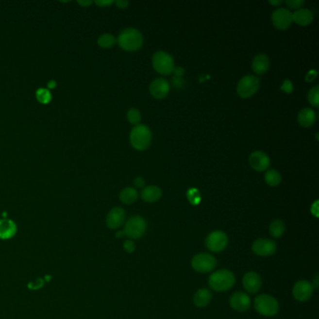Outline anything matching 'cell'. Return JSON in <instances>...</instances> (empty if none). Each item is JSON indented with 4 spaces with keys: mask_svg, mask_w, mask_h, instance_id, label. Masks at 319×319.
<instances>
[{
    "mask_svg": "<svg viewBox=\"0 0 319 319\" xmlns=\"http://www.w3.org/2000/svg\"><path fill=\"white\" fill-rule=\"evenodd\" d=\"M117 42L125 51H138L142 46L143 37L136 28H127L120 33Z\"/></svg>",
    "mask_w": 319,
    "mask_h": 319,
    "instance_id": "obj_1",
    "label": "cell"
},
{
    "mask_svg": "<svg viewBox=\"0 0 319 319\" xmlns=\"http://www.w3.org/2000/svg\"><path fill=\"white\" fill-rule=\"evenodd\" d=\"M124 248L126 249V251L128 253H132L135 250V244L132 241H127L124 243Z\"/></svg>",
    "mask_w": 319,
    "mask_h": 319,
    "instance_id": "obj_35",
    "label": "cell"
},
{
    "mask_svg": "<svg viewBox=\"0 0 319 319\" xmlns=\"http://www.w3.org/2000/svg\"><path fill=\"white\" fill-rule=\"evenodd\" d=\"M314 292L313 284L306 280H301L295 284L293 287L294 298L299 302H306Z\"/></svg>",
    "mask_w": 319,
    "mask_h": 319,
    "instance_id": "obj_12",
    "label": "cell"
},
{
    "mask_svg": "<svg viewBox=\"0 0 319 319\" xmlns=\"http://www.w3.org/2000/svg\"><path fill=\"white\" fill-rule=\"evenodd\" d=\"M318 204H319V201H317L314 203V205L312 206V209H311L312 214H313V215L316 217H319V206H318Z\"/></svg>",
    "mask_w": 319,
    "mask_h": 319,
    "instance_id": "obj_38",
    "label": "cell"
},
{
    "mask_svg": "<svg viewBox=\"0 0 319 319\" xmlns=\"http://www.w3.org/2000/svg\"><path fill=\"white\" fill-rule=\"evenodd\" d=\"M259 86L260 83L257 77L246 75L240 80L237 85V93L243 99H249L255 95Z\"/></svg>",
    "mask_w": 319,
    "mask_h": 319,
    "instance_id": "obj_6",
    "label": "cell"
},
{
    "mask_svg": "<svg viewBox=\"0 0 319 319\" xmlns=\"http://www.w3.org/2000/svg\"><path fill=\"white\" fill-rule=\"evenodd\" d=\"M162 197V190L156 185H149L142 189L141 193V198L149 203H153L160 200Z\"/></svg>",
    "mask_w": 319,
    "mask_h": 319,
    "instance_id": "obj_18",
    "label": "cell"
},
{
    "mask_svg": "<svg viewBox=\"0 0 319 319\" xmlns=\"http://www.w3.org/2000/svg\"><path fill=\"white\" fill-rule=\"evenodd\" d=\"M292 15H293V22L299 26H308L314 20L313 13L308 9H299L295 13H292Z\"/></svg>",
    "mask_w": 319,
    "mask_h": 319,
    "instance_id": "obj_22",
    "label": "cell"
},
{
    "mask_svg": "<svg viewBox=\"0 0 319 319\" xmlns=\"http://www.w3.org/2000/svg\"><path fill=\"white\" fill-rule=\"evenodd\" d=\"M249 163L256 171H264L269 167L270 160L267 153L262 151H255L249 156Z\"/></svg>",
    "mask_w": 319,
    "mask_h": 319,
    "instance_id": "obj_13",
    "label": "cell"
},
{
    "mask_svg": "<svg viewBox=\"0 0 319 319\" xmlns=\"http://www.w3.org/2000/svg\"><path fill=\"white\" fill-rule=\"evenodd\" d=\"M315 285H314V287L315 288H318L319 287V285H318V283H319V276H316V278H315Z\"/></svg>",
    "mask_w": 319,
    "mask_h": 319,
    "instance_id": "obj_43",
    "label": "cell"
},
{
    "mask_svg": "<svg viewBox=\"0 0 319 319\" xmlns=\"http://www.w3.org/2000/svg\"><path fill=\"white\" fill-rule=\"evenodd\" d=\"M243 285L248 293H257L261 287V278L255 271H249L243 276Z\"/></svg>",
    "mask_w": 319,
    "mask_h": 319,
    "instance_id": "obj_16",
    "label": "cell"
},
{
    "mask_svg": "<svg viewBox=\"0 0 319 319\" xmlns=\"http://www.w3.org/2000/svg\"><path fill=\"white\" fill-rule=\"evenodd\" d=\"M192 268L201 273H207L213 271L217 267L216 258L210 254L201 253L195 255L192 258Z\"/></svg>",
    "mask_w": 319,
    "mask_h": 319,
    "instance_id": "obj_8",
    "label": "cell"
},
{
    "mask_svg": "<svg viewBox=\"0 0 319 319\" xmlns=\"http://www.w3.org/2000/svg\"><path fill=\"white\" fill-rule=\"evenodd\" d=\"M255 310L258 314L265 317H272L278 313V302L270 295L262 294L257 296L254 302Z\"/></svg>",
    "mask_w": 319,
    "mask_h": 319,
    "instance_id": "obj_4",
    "label": "cell"
},
{
    "mask_svg": "<svg viewBox=\"0 0 319 319\" xmlns=\"http://www.w3.org/2000/svg\"><path fill=\"white\" fill-rule=\"evenodd\" d=\"M128 120L129 121L130 124L132 125H139V123L141 122V113L139 110L137 109H130L128 112Z\"/></svg>",
    "mask_w": 319,
    "mask_h": 319,
    "instance_id": "obj_29",
    "label": "cell"
},
{
    "mask_svg": "<svg viewBox=\"0 0 319 319\" xmlns=\"http://www.w3.org/2000/svg\"><path fill=\"white\" fill-rule=\"evenodd\" d=\"M119 198L123 203L132 204L138 200L139 194H138V191L133 187H126L121 191Z\"/></svg>",
    "mask_w": 319,
    "mask_h": 319,
    "instance_id": "obj_24",
    "label": "cell"
},
{
    "mask_svg": "<svg viewBox=\"0 0 319 319\" xmlns=\"http://www.w3.org/2000/svg\"><path fill=\"white\" fill-rule=\"evenodd\" d=\"M230 306L234 310L238 312H245L250 308L251 301L247 294L236 292L230 297Z\"/></svg>",
    "mask_w": 319,
    "mask_h": 319,
    "instance_id": "obj_17",
    "label": "cell"
},
{
    "mask_svg": "<svg viewBox=\"0 0 319 319\" xmlns=\"http://www.w3.org/2000/svg\"><path fill=\"white\" fill-rule=\"evenodd\" d=\"M285 230L284 222L279 219L273 220L269 225V233L273 238H280Z\"/></svg>",
    "mask_w": 319,
    "mask_h": 319,
    "instance_id": "obj_25",
    "label": "cell"
},
{
    "mask_svg": "<svg viewBox=\"0 0 319 319\" xmlns=\"http://www.w3.org/2000/svg\"><path fill=\"white\" fill-rule=\"evenodd\" d=\"M37 99L39 102L47 104L51 101V93L48 90L40 88L37 91Z\"/></svg>",
    "mask_w": 319,
    "mask_h": 319,
    "instance_id": "obj_30",
    "label": "cell"
},
{
    "mask_svg": "<svg viewBox=\"0 0 319 319\" xmlns=\"http://www.w3.org/2000/svg\"><path fill=\"white\" fill-rule=\"evenodd\" d=\"M17 231V227L15 223L10 219H1L0 220V239L8 240L13 238Z\"/></svg>",
    "mask_w": 319,
    "mask_h": 319,
    "instance_id": "obj_19",
    "label": "cell"
},
{
    "mask_svg": "<svg viewBox=\"0 0 319 319\" xmlns=\"http://www.w3.org/2000/svg\"><path fill=\"white\" fill-rule=\"evenodd\" d=\"M269 4H271V5H273V6H279V5H281L282 3H283V1L282 0H269Z\"/></svg>",
    "mask_w": 319,
    "mask_h": 319,
    "instance_id": "obj_41",
    "label": "cell"
},
{
    "mask_svg": "<svg viewBox=\"0 0 319 319\" xmlns=\"http://www.w3.org/2000/svg\"><path fill=\"white\" fill-rule=\"evenodd\" d=\"M97 5L101 6V7H105V6H109L111 4L114 3V1H96Z\"/></svg>",
    "mask_w": 319,
    "mask_h": 319,
    "instance_id": "obj_39",
    "label": "cell"
},
{
    "mask_svg": "<svg viewBox=\"0 0 319 319\" xmlns=\"http://www.w3.org/2000/svg\"><path fill=\"white\" fill-rule=\"evenodd\" d=\"M228 236L225 232L217 230L210 233L206 239L207 248L215 253L222 252L228 245Z\"/></svg>",
    "mask_w": 319,
    "mask_h": 319,
    "instance_id": "obj_9",
    "label": "cell"
},
{
    "mask_svg": "<svg viewBox=\"0 0 319 319\" xmlns=\"http://www.w3.org/2000/svg\"><path fill=\"white\" fill-rule=\"evenodd\" d=\"M128 4H129V2L128 0H118V1H116V5L120 9H126L128 7Z\"/></svg>",
    "mask_w": 319,
    "mask_h": 319,
    "instance_id": "obj_37",
    "label": "cell"
},
{
    "mask_svg": "<svg viewBox=\"0 0 319 319\" xmlns=\"http://www.w3.org/2000/svg\"><path fill=\"white\" fill-rule=\"evenodd\" d=\"M174 71L176 73V76H182V74L184 73V69L181 67H175L174 68Z\"/></svg>",
    "mask_w": 319,
    "mask_h": 319,
    "instance_id": "obj_40",
    "label": "cell"
},
{
    "mask_svg": "<svg viewBox=\"0 0 319 319\" xmlns=\"http://www.w3.org/2000/svg\"><path fill=\"white\" fill-rule=\"evenodd\" d=\"M152 142V131L145 125H137L130 132V143L138 151L146 150Z\"/></svg>",
    "mask_w": 319,
    "mask_h": 319,
    "instance_id": "obj_2",
    "label": "cell"
},
{
    "mask_svg": "<svg viewBox=\"0 0 319 319\" xmlns=\"http://www.w3.org/2000/svg\"><path fill=\"white\" fill-rule=\"evenodd\" d=\"M269 67V59L266 54L260 53L255 55L252 62V68L256 74L261 75L268 71Z\"/></svg>",
    "mask_w": 319,
    "mask_h": 319,
    "instance_id": "obj_20",
    "label": "cell"
},
{
    "mask_svg": "<svg viewBox=\"0 0 319 319\" xmlns=\"http://www.w3.org/2000/svg\"><path fill=\"white\" fill-rule=\"evenodd\" d=\"M293 88V84H292L291 81H289V80H285L284 83H283V84L281 85L282 91L285 92L286 94H290V93H292Z\"/></svg>",
    "mask_w": 319,
    "mask_h": 319,
    "instance_id": "obj_33",
    "label": "cell"
},
{
    "mask_svg": "<svg viewBox=\"0 0 319 319\" xmlns=\"http://www.w3.org/2000/svg\"><path fill=\"white\" fill-rule=\"evenodd\" d=\"M98 43L102 48H112L116 43V38L111 34H103L98 39Z\"/></svg>",
    "mask_w": 319,
    "mask_h": 319,
    "instance_id": "obj_27",
    "label": "cell"
},
{
    "mask_svg": "<svg viewBox=\"0 0 319 319\" xmlns=\"http://www.w3.org/2000/svg\"><path fill=\"white\" fill-rule=\"evenodd\" d=\"M79 4L84 6V7H86V6H89L92 4V1H79Z\"/></svg>",
    "mask_w": 319,
    "mask_h": 319,
    "instance_id": "obj_42",
    "label": "cell"
},
{
    "mask_svg": "<svg viewBox=\"0 0 319 319\" xmlns=\"http://www.w3.org/2000/svg\"><path fill=\"white\" fill-rule=\"evenodd\" d=\"M281 181V174L276 169H269L265 173V182L269 186H277Z\"/></svg>",
    "mask_w": 319,
    "mask_h": 319,
    "instance_id": "obj_26",
    "label": "cell"
},
{
    "mask_svg": "<svg viewBox=\"0 0 319 319\" xmlns=\"http://www.w3.org/2000/svg\"><path fill=\"white\" fill-rule=\"evenodd\" d=\"M317 120V115L314 110L310 108L302 109L298 115V122L303 128L312 127Z\"/></svg>",
    "mask_w": 319,
    "mask_h": 319,
    "instance_id": "obj_21",
    "label": "cell"
},
{
    "mask_svg": "<svg viewBox=\"0 0 319 319\" xmlns=\"http://www.w3.org/2000/svg\"><path fill=\"white\" fill-rule=\"evenodd\" d=\"M48 85L50 88H53L55 86V82H50V84Z\"/></svg>",
    "mask_w": 319,
    "mask_h": 319,
    "instance_id": "obj_44",
    "label": "cell"
},
{
    "mask_svg": "<svg viewBox=\"0 0 319 319\" xmlns=\"http://www.w3.org/2000/svg\"><path fill=\"white\" fill-rule=\"evenodd\" d=\"M271 21L275 28L285 30L293 23V15L287 9L278 8L272 13Z\"/></svg>",
    "mask_w": 319,
    "mask_h": 319,
    "instance_id": "obj_10",
    "label": "cell"
},
{
    "mask_svg": "<svg viewBox=\"0 0 319 319\" xmlns=\"http://www.w3.org/2000/svg\"><path fill=\"white\" fill-rule=\"evenodd\" d=\"M285 4L290 9L299 10V9H301L305 4V1H303V0H286L285 1Z\"/></svg>",
    "mask_w": 319,
    "mask_h": 319,
    "instance_id": "obj_32",
    "label": "cell"
},
{
    "mask_svg": "<svg viewBox=\"0 0 319 319\" xmlns=\"http://www.w3.org/2000/svg\"><path fill=\"white\" fill-rule=\"evenodd\" d=\"M212 300V293L207 288L199 289L194 296V303L198 307L207 306Z\"/></svg>",
    "mask_w": 319,
    "mask_h": 319,
    "instance_id": "obj_23",
    "label": "cell"
},
{
    "mask_svg": "<svg viewBox=\"0 0 319 319\" xmlns=\"http://www.w3.org/2000/svg\"><path fill=\"white\" fill-rule=\"evenodd\" d=\"M149 89L154 99L163 100L169 92V84L163 78H157L151 83Z\"/></svg>",
    "mask_w": 319,
    "mask_h": 319,
    "instance_id": "obj_14",
    "label": "cell"
},
{
    "mask_svg": "<svg viewBox=\"0 0 319 319\" xmlns=\"http://www.w3.org/2000/svg\"><path fill=\"white\" fill-rule=\"evenodd\" d=\"M235 284L234 274L228 269H220L212 273L209 277V285L217 292L227 291Z\"/></svg>",
    "mask_w": 319,
    "mask_h": 319,
    "instance_id": "obj_3",
    "label": "cell"
},
{
    "mask_svg": "<svg viewBox=\"0 0 319 319\" xmlns=\"http://www.w3.org/2000/svg\"><path fill=\"white\" fill-rule=\"evenodd\" d=\"M252 250L255 255L269 256L276 252V243L269 239H258L253 243Z\"/></svg>",
    "mask_w": 319,
    "mask_h": 319,
    "instance_id": "obj_11",
    "label": "cell"
},
{
    "mask_svg": "<svg viewBox=\"0 0 319 319\" xmlns=\"http://www.w3.org/2000/svg\"><path fill=\"white\" fill-rule=\"evenodd\" d=\"M146 230V221L143 217L135 216L130 217L123 230L125 235L131 239H139L143 236Z\"/></svg>",
    "mask_w": 319,
    "mask_h": 319,
    "instance_id": "obj_7",
    "label": "cell"
},
{
    "mask_svg": "<svg viewBox=\"0 0 319 319\" xmlns=\"http://www.w3.org/2000/svg\"><path fill=\"white\" fill-rule=\"evenodd\" d=\"M187 198L191 204L197 205L201 202V194L196 188H192L187 191Z\"/></svg>",
    "mask_w": 319,
    "mask_h": 319,
    "instance_id": "obj_31",
    "label": "cell"
},
{
    "mask_svg": "<svg viewBox=\"0 0 319 319\" xmlns=\"http://www.w3.org/2000/svg\"><path fill=\"white\" fill-rule=\"evenodd\" d=\"M133 184H134L135 187H137V188H141V187L144 186V185H145V181H144V179L142 178V177H137V178H135V180H134Z\"/></svg>",
    "mask_w": 319,
    "mask_h": 319,
    "instance_id": "obj_36",
    "label": "cell"
},
{
    "mask_svg": "<svg viewBox=\"0 0 319 319\" xmlns=\"http://www.w3.org/2000/svg\"><path fill=\"white\" fill-rule=\"evenodd\" d=\"M308 101L315 108L319 107V86L316 85L312 87L308 93Z\"/></svg>",
    "mask_w": 319,
    "mask_h": 319,
    "instance_id": "obj_28",
    "label": "cell"
},
{
    "mask_svg": "<svg viewBox=\"0 0 319 319\" xmlns=\"http://www.w3.org/2000/svg\"><path fill=\"white\" fill-rule=\"evenodd\" d=\"M153 68L162 75H168L174 71L175 66L172 56L166 51H156L152 58Z\"/></svg>",
    "mask_w": 319,
    "mask_h": 319,
    "instance_id": "obj_5",
    "label": "cell"
},
{
    "mask_svg": "<svg viewBox=\"0 0 319 319\" xmlns=\"http://www.w3.org/2000/svg\"><path fill=\"white\" fill-rule=\"evenodd\" d=\"M318 74H319V72L317 70H314V69L313 70H310L307 73L306 76H305V81H306L307 83L314 82L315 79L318 77Z\"/></svg>",
    "mask_w": 319,
    "mask_h": 319,
    "instance_id": "obj_34",
    "label": "cell"
},
{
    "mask_svg": "<svg viewBox=\"0 0 319 319\" xmlns=\"http://www.w3.org/2000/svg\"><path fill=\"white\" fill-rule=\"evenodd\" d=\"M126 213L120 207H115L110 211L107 217V226L111 230H117L119 229L125 222Z\"/></svg>",
    "mask_w": 319,
    "mask_h": 319,
    "instance_id": "obj_15",
    "label": "cell"
}]
</instances>
